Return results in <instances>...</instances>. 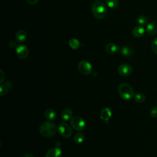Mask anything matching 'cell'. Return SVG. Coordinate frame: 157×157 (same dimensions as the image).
<instances>
[{"label": "cell", "instance_id": "obj_1", "mask_svg": "<svg viewBox=\"0 0 157 157\" xmlns=\"http://www.w3.org/2000/svg\"><path fill=\"white\" fill-rule=\"evenodd\" d=\"M56 131L57 127L56 124L50 121H44L39 126V132L44 137H52L56 134Z\"/></svg>", "mask_w": 157, "mask_h": 157}, {"label": "cell", "instance_id": "obj_2", "mask_svg": "<svg viewBox=\"0 0 157 157\" xmlns=\"http://www.w3.org/2000/svg\"><path fill=\"white\" fill-rule=\"evenodd\" d=\"M92 13L94 17L98 19H102L105 17L107 13V9L104 2L97 1L92 5Z\"/></svg>", "mask_w": 157, "mask_h": 157}, {"label": "cell", "instance_id": "obj_3", "mask_svg": "<svg viewBox=\"0 0 157 157\" xmlns=\"http://www.w3.org/2000/svg\"><path fill=\"white\" fill-rule=\"evenodd\" d=\"M118 91L120 97L125 101H129L134 96V91L132 88L126 83L120 84Z\"/></svg>", "mask_w": 157, "mask_h": 157}, {"label": "cell", "instance_id": "obj_4", "mask_svg": "<svg viewBox=\"0 0 157 157\" xmlns=\"http://www.w3.org/2000/svg\"><path fill=\"white\" fill-rule=\"evenodd\" d=\"M70 124L71 127L77 131H83L86 126V123L84 119L79 116L72 117L70 121Z\"/></svg>", "mask_w": 157, "mask_h": 157}, {"label": "cell", "instance_id": "obj_5", "mask_svg": "<svg viewBox=\"0 0 157 157\" xmlns=\"http://www.w3.org/2000/svg\"><path fill=\"white\" fill-rule=\"evenodd\" d=\"M78 71L83 75H89L92 72V66L90 62L86 60L80 61L77 66Z\"/></svg>", "mask_w": 157, "mask_h": 157}, {"label": "cell", "instance_id": "obj_6", "mask_svg": "<svg viewBox=\"0 0 157 157\" xmlns=\"http://www.w3.org/2000/svg\"><path fill=\"white\" fill-rule=\"evenodd\" d=\"M58 131L59 134L65 138L70 137L73 133L71 127L66 123H61L58 128Z\"/></svg>", "mask_w": 157, "mask_h": 157}, {"label": "cell", "instance_id": "obj_7", "mask_svg": "<svg viewBox=\"0 0 157 157\" xmlns=\"http://www.w3.org/2000/svg\"><path fill=\"white\" fill-rule=\"evenodd\" d=\"M16 54L17 56L20 59H25L29 54V50L28 47L23 44H20L16 48Z\"/></svg>", "mask_w": 157, "mask_h": 157}, {"label": "cell", "instance_id": "obj_8", "mask_svg": "<svg viewBox=\"0 0 157 157\" xmlns=\"http://www.w3.org/2000/svg\"><path fill=\"white\" fill-rule=\"evenodd\" d=\"M117 71L120 75L126 77L132 73V69L131 66L128 64H122L118 66Z\"/></svg>", "mask_w": 157, "mask_h": 157}, {"label": "cell", "instance_id": "obj_9", "mask_svg": "<svg viewBox=\"0 0 157 157\" xmlns=\"http://www.w3.org/2000/svg\"><path fill=\"white\" fill-rule=\"evenodd\" d=\"M145 31L150 36L155 35L157 33V25L156 21H151V22L148 23L146 26Z\"/></svg>", "mask_w": 157, "mask_h": 157}, {"label": "cell", "instance_id": "obj_10", "mask_svg": "<svg viewBox=\"0 0 157 157\" xmlns=\"http://www.w3.org/2000/svg\"><path fill=\"white\" fill-rule=\"evenodd\" d=\"M112 116V112L109 108L105 107L100 112V118L105 121H108Z\"/></svg>", "mask_w": 157, "mask_h": 157}, {"label": "cell", "instance_id": "obj_11", "mask_svg": "<svg viewBox=\"0 0 157 157\" xmlns=\"http://www.w3.org/2000/svg\"><path fill=\"white\" fill-rule=\"evenodd\" d=\"M145 31H146L143 26L137 25L133 28L132 31V34L135 37H140L144 36Z\"/></svg>", "mask_w": 157, "mask_h": 157}, {"label": "cell", "instance_id": "obj_12", "mask_svg": "<svg viewBox=\"0 0 157 157\" xmlns=\"http://www.w3.org/2000/svg\"><path fill=\"white\" fill-rule=\"evenodd\" d=\"M61 153V150L59 148H52L47 151L45 157H59Z\"/></svg>", "mask_w": 157, "mask_h": 157}, {"label": "cell", "instance_id": "obj_13", "mask_svg": "<svg viewBox=\"0 0 157 157\" xmlns=\"http://www.w3.org/2000/svg\"><path fill=\"white\" fill-rule=\"evenodd\" d=\"M44 115L48 121H53L56 118V113L52 109H47L44 111Z\"/></svg>", "mask_w": 157, "mask_h": 157}, {"label": "cell", "instance_id": "obj_14", "mask_svg": "<svg viewBox=\"0 0 157 157\" xmlns=\"http://www.w3.org/2000/svg\"><path fill=\"white\" fill-rule=\"evenodd\" d=\"M120 50L119 47L114 43H109L105 46V51L109 54H114Z\"/></svg>", "mask_w": 157, "mask_h": 157}, {"label": "cell", "instance_id": "obj_15", "mask_svg": "<svg viewBox=\"0 0 157 157\" xmlns=\"http://www.w3.org/2000/svg\"><path fill=\"white\" fill-rule=\"evenodd\" d=\"M120 53L126 57L131 56L134 53L133 48L129 45H124L120 49Z\"/></svg>", "mask_w": 157, "mask_h": 157}, {"label": "cell", "instance_id": "obj_16", "mask_svg": "<svg viewBox=\"0 0 157 157\" xmlns=\"http://www.w3.org/2000/svg\"><path fill=\"white\" fill-rule=\"evenodd\" d=\"M73 115L72 110L71 109L67 108L64 110L61 113V118L64 121H67L70 120Z\"/></svg>", "mask_w": 157, "mask_h": 157}, {"label": "cell", "instance_id": "obj_17", "mask_svg": "<svg viewBox=\"0 0 157 157\" xmlns=\"http://www.w3.org/2000/svg\"><path fill=\"white\" fill-rule=\"evenodd\" d=\"M27 38V33L23 30H19L15 34V40L18 42H23Z\"/></svg>", "mask_w": 157, "mask_h": 157}, {"label": "cell", "instance_id": "obj_18", "mask_svg": "<svg viewBox=\"0 0 157 157\" xmlns=\"http://www.w3.org/2000/svg\"><path fill=\"white\" fill-rule=\"evenodd\" d=\"M137 22L139 25H147L148 23V18L144 15H139L137 17Z\"/></svg>", "mask_w": 157, "mask_h": 157}, {"label": "cell", "instance_id": "obj_19", "mask_svg": "<svg viewBox=\"0 0 157 157\" xmlns=\"http://www.w3.org/2000/svg\"><path fill=\"white\" fill-rule=\"evenodd\" d=\"M69 45L71 48L76 50L80 47V42L77 39L73 38L69 41Z\"/></svg>", "mask_w": 157, "mask_h": 157}, {"label": "cell", "instance_id": "obj_20", "mask_svg": "<svg viewBox=\"0 0 157 157\" xmlns=\"http://www.w3.org/2000/svg\"><path fill=\"white\" fill-rule=\"evenodd\" d=\"M134 100L138 103H142L145 100V96L142 93H137L134 94Z\"/></svg>", "mask_w": 157, "mask_h": 157}, {"label": "cell", "instance_id": "obj_21", "mask_svg": "<svg viewBox=\"0 0 157 157\" xmlns=\"http://www.w3.org/2000/svg\"><path fill=\"white\" fill-rule=\"evenodd\" d=\"M84 140L83 134L82 132L77 133L74 136V141L77 144H81Z\"/></svg>", "mask_w": 157, "mask_h": 157}, {"label": "cell", "instance_id": "obj_22", "mask_svg": "<svg viewBox=\"0 0 157 157\" xmlns=\"http://www.w3.org/2000/svg\"><path fill=\"white\" fill-rule=\"evenodd\" d=\"M107 6L112 9L115 8L118 5V0H105Z\"/></svg>", "mask_w": 157, "mask_h": 157}, {"label": "cell", "instance_id": "obj_23", "mask_svg": "<svg viewBox=\"0 0 157 157\" xmlns=\"http://www.w3.org/2000/svg\"><path fill=\"white\" fill-rule=\"evenodd\" d=\"M151 47L153 52L156 55H157V37L153 39V40L152 41L151 44Z\"/></svg>", "mask_w": 157, "mask_h": 157}, {"label": "cell", "instance_id": "obj_24", "mask_svg": "<svg viewBox=\"0 0 157 157\" xmlns=\"http://www.w3.org/2000/svg\"><path fill=\"white\" fill-rule=\"evenodd\" d=\"M7 91H8V87L6 85H1V91H0L1 96H2L6 94Z\"/></svg>", "mask_w": 157, "mask_h": 157}, {"label": "cell", "instance_id": "obj_25", "mask_svg": "<svg viewBox=\"0 0 157 157\" xmlns=\"http://www.w3.org/2000/svg\"><path fill=\"white\" fill-rule=\"evenodd\" d=\"M150 114L152 117L157 118V106H154L150 109Z\"/></svg>", "mask_w": 157, "mask_h": 157}, {"label": "cell", "instance_id": "obj_26", "mask_svg": "<svg viewBox=\"0 0 157 157\" xmlns=\"http://www.w3.org/2000/svg\"><path fill=\"white\" fill-rule=\"evenodd\" d=\"M27 1L31 5H35L38 2L39 0H27Z\"/></svg>", "mask_w": 157, "mask_h": 157}, {"label": "cell", "instance_id": "obj_27", "mask_svg": "<svg viewBox=\"0 0 157 157\" xmlns=\"http://www.w3.org/2000/svg\"><path fill=\"white\" fill-rule=\"evenodd\" d=\"M0 72H1V81H0V83H2L3 82V81H4L5 74H4V72H3L2 70H1V71H0Z\"/></svg>", "mask_w": 157, "mask_h": 157}, {"label": "cell", "instance_id": "obj_28", "mask_svg": "<svg viewBox=\"0 0 157 157\" xmlns=\"http://www.w3.org/2000/svg\"><path fill=\"white\" fill-rule=\"evenodd\" d=\"M16 45H17L16 42H15L14 40H10V41L9 42V46H10V47L14 48V47H16Z\"/></svg>", "mask_w": 157, "mask_h": 157}, {"label": "cell", "instance_id": "obj_29", "mask_svg": "<svg viewBox=\"0 0 157 157\" xmlns=\"http://www.w3.org/2000/svg\"><path fill=\"white\" fill-rule=\"evenodd\" d=\"M20 157H34V156L31 153H26L21 155Z\"/></svg>", "mask_w": 157, "mask_h": 157}, {"label": "cell", "instance_id": "obj_30", "mask_svg": "<svg viewBox=\"0 0 157 157\" xmlns=\"http://www.w3.org/2000/svg\"><path fill=\"white\" fill-rule=\"evenodd\" d=\"M156 103H157V101H156Z\"/></svg>", "mask_w": 157, "mask_h": 157}, {"label": "cell", "instance_id": "obj_31", "mask_svg": "<svg viewBox=\"0 0 157 157\" xmlns=\"http://www.w3.org/2000/svg\"><path fill=\"white\" fill-rule=\"evenodd\" d=\"M98 1H99V0H98Z\"/></svg>", "mask_w": 157, "mask_h": 157}]
</instances>
